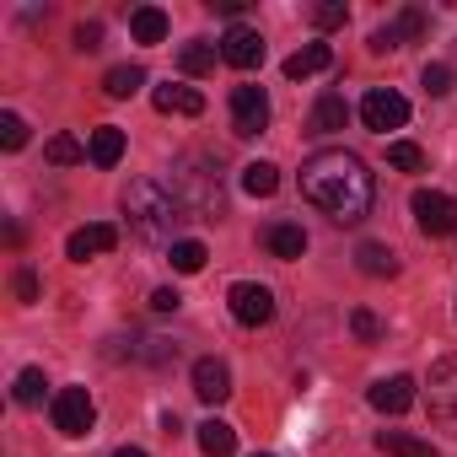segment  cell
I'll return each mask as SVG.
<instances>
[{"instance_id":"cell-26","label":"cell","mask_w":457,"mask_h":457,"mask_svg":"<svg viewBox=\"0 0 457 457\" xmlns=\"http://www.w3.org/2000/svg\"><path fill=\"white\" fill-rule=\"evenodd\" d=\"M167 259H172V270H178V275H199L210 253H204V243H194V237H183V243H172V253H167Z\"/></svg>"},{"instance_id":"cell-35","label":"cell","mask_w":457,"mask_h":457,"mask_svg":"<svg viewBox=\"0 0 457 457\" xmlns=\"http://www.w3.org/2000/svg\"><path fill=\"white\" fill-rule=\"evenodd\" d=\"M312 22L328 33V28H345V22H350V12H345V6H318V12H312Z\"/></svg>"},{"instance_id":"cell-11","label":"cell","mask_w":457,"mask_h":457,"mask_svg":"<svg viewBox=\"0 0 457 457\" xmlns=\"http://www.w3.org/2000/svg\"><path fill=\"white\" fill-rule=\"evenodd\" d=\"M194 398L199 403H226V398H232V366L215 361V355L194 361Z\"/></svg>"},{"instance_id":"cell-19","label":"cell","mask_w":457,"mask_h":457,"mask_svg":"<svg viewBox=\"0 0 457 457\" xmlns=\"http://www.w3.org/2000/svg\"><path fill=\"white\" fill-rule=\"evenodd\" d=\"M129 38H135V44H162V38H167V12H162V6L129 12Z\"/></svg>"},{"instance_id":"cell-16","label":"cell","mask_w":457,"mask_h":457,"mask_svg":"<svg viewBox=\"0 0 457 457\" xmlns=\"http://www.w3.org/2000/svg\"><path fill=\"white\" fill-rule=\"evenodd\" d=\"M355 270L371 275V280H393V275H398V253H393L387 243H361V248H355Z\"/></svg>"},{"instance_id":"cell-6","label":"cell","mask_w":457,"mask_h":457,"mask_svg":"<svg viewBox=\"0 0 457 457\" xmlns=\"http://www.w3.org/2000/svg\"><path fill=\"white\" fill-rule=\"evenodd\" d=\"M425 403H430V420L441 425H457V355H441L425 377Z\"/></svg>"},{"instance_id":"cell-3","label":"cell","mask_w":457,"mask_h":457,"mask_svg":"<svg viewBox=\"0 0 457 457\" xmlns=\"http://www.w3.org/2000/svg\"><path fill=\"white\" fill-rule=\"evenodd\" d=\"M172 199L183 204V215L188 220H220V210H226V188H220V167L215 162H204V156H183L178 167H172Z\"/></svg>"},{"instance_id":"cell-9","label":"cell","mask_w":457,"mask_h":457,"mask_svg":"<svg viewBox=\"0 0 457 457\" xmlns=\"http://www.w3.org/2000/svg\"><path fill=\"white\" fill-rule=\"evenodd\" d=\"M232 129L243 140H253V135L270 129V97H264V87H232Z\"/></svg>"},{"instance_id":"cell-1","label":"cell","mask_w":457,"mask_h":457,"mask_svg":"<svg viewBox=\"0 0 457 457\" xmlns=\"http://www.w3.org/2000/svg\"><path fill=\"white\" fill-rule=\"evenodd\" d=\"M302 199H312L328 220L355 226V220H366V210L377 199V183H371V172L355 151H318V156L302 162Z\"/></svg>"},{"instance_id":"cell-39","label":"cell","mask_w":457,"mask_h":457,"mask_svg":"<svg viewBox=\"0 0 457 457\" xmlns=\"http://www.w3.org/2000/svg\"><path fill=\"white\" fill-rule=\"evenodd\" d=\"M113 457H145V452H140V446H119Z\"/></svg>"},{"instance_id":"cell-2","label":"cell","mask_w":457,"mask_h":457,"mask_svg":"<svg viewBox=\"0 0 457 457\" xmlns=\"http://www.w3.org/2000/svg\"><path fill=\"white\" fill-rule=\"evenodd\" d=\"M124 215H129V226H135L145 243H178V237H172L178 220H188L183 204L172 199V188L156 183V178H135V183L124 188Z\"/></svg>"},{"instance_id":"cell-5","label":"cell","mask_w":457,"mask_h":457,"mask_svg":"<svg viewBox=\"0 0 457 457\" xmlns=\"http://www.w3.org/2000/svg\"><path fill=\"white\" fill-rule=\"evenodd\" d=\"M361 124H366V129H377V135L403 129V124H409V97H403V92H393V87H371V92L361 97Z\"/></svg>"},{"instance_id":"cell-17","label":"cell","mask_w":457,"mask_h":457,"mask_svg":"<svg viewBox=\"0 0 457 457\" xmlns=\"http://www.w3.org/2000/svg\"><path fill=\"white\" fill-rule=\"evenodd\" d=\"M334 65V49L328 44H302L291 60H286V76L291 81H307V76H318V71H328Z\"/></svg>"},{"instance_id":"cell-32","label":"cell","mask_w":457,"mask_h":457,"mask_svg":"<svg viewBox=\"0 0 457 457\" xmlns=\"http://www.w3.org/2000/svg\"><path fill=\"white\" fill-rule=\"evenodd\" d=\"M350 334H355L361 345H371V339H382V323H377V312H366V307H355V312H350Z\"/></svg>"},{"instance_id":"cell-21","label":"cell","mask_w":457,"mask_h":457,"mask_svg":"<svg viewBox=\"0 0 457 457\" xmlns=\"http://www.w3.org/2000/svg\"><path fill=\"white\" fill-rule=\"evenodd\" d=\"M199 452L204 457H232L237 452V430L226 425V420H204L199 425Z\"/></svg>"},{"instance_id":"cell-23","label":"cell","mask_w":457,"mask_h":457,"mask_svg":"<svg viewBox=\"0 0 457 457\" xmlns=\"http://www.w3.org/2000/svg\"><path fill=\"white\" fill-rule=\"evenodd\" d=\"M275 188H280V167H275V162H248V167H243V194L270 199Z\"/></svg>"},{"instance_id":"cell-24","label":"cell","mask_w":457,"mask_h":457,"mask_svg":"<svg viewBox=\"0 0 457 457\" xmlns=\"http://www.w3.org/2000/svg\"><path fill=\"white\" fill-rule=\"evenodd\" d=\"M377 452H387V457H436V446H430V441L403 436V430H382V436H377Z\"/></svg>"},{"instance_id":"cell-22","label":"cell","mask_w":457,"mask_h":457,"mask_svg":"<svg viewBox=\"0 0 457 457\" xmlns=\"http://www.w3.org/2000/svg\"><path fill=\"white\" fill-rule=\"evenodd\" d=\"M140 87H145V71H140V65H113V71L103 76V92H108L113 103H124V97H135Z\"/></svg>"},{"instance_id":"cell-20","label":"cell","mask_w":457,"mask_h":457,"mask_svg":"<svg viewBox=\"0 0 457 457\" xmlns=\"http://www.w3.org/2000/svg\"><path fill=\"white\" fill-rule=\"evenodd\" d=\"M87 156H92L97 167H119V156H124V129H119V124H103V129H92V145H87Z\"/></svg>"},{"instance_id":"cell-7","label":"cell","mask_w":457,"mask_h":457,"mask_svg":"<svg viewBox=\"0 0 457 457\" xmlns=\"http://www.w3.org/2000/svg\"><path fill=\"white\" fill-rule=\"evenodd\" d=\"M49 414H54V430H60V436H87V430L97 425V403H92L87 387H60Z\"/></svg>"},{"instance_id":"cell-18","label":"cell","mask_w":457,"mask_h":457,"mask_svg":"<svg viewBox=\"0 0 457 457\" xmlns=\"http://www.w3.org/2000/svg\"><path fill=\"white\" fill-rule=\"evenodd\" d=\"M345 119H350L345 97H339V92H323V97L312 103V119H307V129H312V135H334V129H345Z\"/></svg>"},{"instance_id":"cell-36","label":"cell","mask_w":457,"mask_h":457,"mask_svg":"<svg viewBox=\"0 0 457 457\" xmlns=\"http://www.w3.org/2000/svg\"><path fill=\"white\" fill-rule=\"evenodd\" d=\"M151 307H156V312H178V307H183V296H178L172 286H162V291H151Z\"/></svg>"},{"instance_id":"cell-31","label":"cell","mask_w":457,"mask_h":457,"mask_svg":"<svg viewBox=\"0 0 457 457\" xmlns=\"http://www.w3.org/2000/svg\"><path fill=\"white\" fill-rule=\"evenodd\" d=\"M420 87H425L430 97H446V92H452V65H425V71H420Z\"/></svg>"},{"instance_id":"cell-27","label":"cell","mask_w":457,"mask_h":457,"mask_svg":"<svg viewBox=\"0 0 457 457\" xmlns=\"http://www.w3.org/2000/svg\"><path fill=\"white\" fill-rule=\"evenodd\" d=\"M44 387H49V382H44V371H38V366H28V371H17L12 398H17V403H38V398H44Z\"/></svg>"},{"instance_id":"cell-4","label":"cell","mask_w":457,"mask_h":457,"mask_svg":"<svg viewBox=\"0 0 457 457\" xmlns=\"http://www.w3.org/2000/svg\"><path fill=\"white\" fill-rule=\"evenodd\" d=\"M409 210H414V220H420V232H425V237H446V232H457V199L441 194V188H414Z\"/></svg>"},{"instance_id":"cell-28","label":"cell","mask_w":457,"mask_h":457,"mask_svg":"<svg viewBox=\"0 0 457 457\" xmlns=\"http://www.w3.org/2000/svg\"><path fill=\"white\" fill-rule=\"evenodd\" d=\"M0 145H6V151L28 145V119L22 113H0Z\"/></svg>"},{"instance_id":"cell-38","label":"cell","mask_w":457,"mask_h":457,"mask_svg":"<svg viewBox=\"0 0 457 457\" xmlns=\"http://www.w3.org/2000/svg\"><path fill=\"white\" fill-rule=\"evenodd\" d=\"M210 6H215L220 17H243V0H210Z\"/></svg>"},{"instance_id":"cell-34","label":"cell","mask_w":457,"mask_h":457,"mask_svg":"<svg viewBox=\"0 0 457 457\" xmlns=\"http://www.w3.org/2000/svg\"><path fill=\"white\" fill-rule=\"evenodd\" d=\"M76 49H81V54H97V49H103V22H81V28H76Z\"/></svg>"},{"instance_id":"cell-13","label":"cell","mask_w":457,"mask_h":457,"mask_svg":"<svg viewBox=\"0 0 457 457\" xmlns=\"http://www.w3.org/2000/svg\"><path fill=\"white\" fill-rule=\"evenodd\" d=\"M366 403H371L377 414H403V409L414 403V377H382V382H371Z\"/></svg>"},{"instance_id":"cell-40","label":"cell","mask_w":457,"mask_h":457,"mask_svg":"<svg viewBox=\"0 0 457 457\" xmlns=\"http://www.w3.org/2000/svg\"><path fill=\"white\" fill-rule=\"evenodd\" d=\"M253 457H270V452H253Z\"/></svg>"},{"instance_id":"cell-14","label":"cell","mask_w":457,"mask_h":457,"mask_svg":"<svg viewBox=\"0 0 457 457\" xmlns=\"http://www.w3.org/2000/svg\"><path fill=\"white\" fill-rule=\"evenodd\" d=\"M264 248L275 253V259H302L307 253V232H302V226L296 220H275V226H264Z\"/></svg>"},{"instance_id":"cell-33","label":"cell","mask_w":457,"mask_h":457,"mask_svg":"<svg viewBox=\"0 0 457 457\" xmlns=\"http://www.w3.org/2000/svg\"><path fill=\"white\" fill-rule=\"evenodd\" d=\"M393 28H398V38L409 44V38H420V33H425V12H414V6H409V12H398V22H393Z\"/></svg>"},{"instance_id":"cell-37","label":"cell","mask_w":457,"mask_h":457,"mask_svg":"<svg viewBox=\"0 0 457 457\" xmlns=\"http://www.w3.org/2000/svg\"><path fill=\"white\" fill-rule=\"evenodd\" d=\"M17 296L22 302H38V275L33 270H17Z\"/></svg>"},{"instance_id":"cell-25","label":"cell","mask_w":457,"mask_h":457,"mask_svg":"<svg viewBox=\"0 0 457 457\" xmlns=\"http://www.w3.org/2000/svg\"><path fill=\"white\" fill-rule=\"evenodd\" d=\"M178 65H183V76H204V71H215V44H204V38H194V44H183V54H178Z\"/></svg>"},{"instance_id":"cell-12","label":"cell","mask_w":457,"mask_h":457,"mask_svg":"<svg viewBox=\"0 0 457 457\" xmlns=\"http://www.w3.org/2000/svg\"><path fill=\"white\" fill-rule=\"evenodd\" d=\"M220 60H226V65H237V71L264 65V38H259V28H232V33L220 38Z\"/></svg>"},{"instance_id":"cell-29","label":"cell","mask_w":457,"mask_h":457,"mask_svg":"<svg viewBox=\"0 0 457 457\" xmlns=\"http://www.w3.org/2000/svg\"><path fill=\"white\" fill-rule=\"evenodd\" d=\"M81 156H87V151H81L76 135H54V140H49V162H54V167H76Z\"/></svg>"},{"instance_id":"cell-8","label":"cell","mask_w":457,"mask_h":457,"mask_svg":"<svg viewBox=\"0 0 457 457\" xmlns=\"http://www.w3.org/2000/svg\"><path fill=\"white\" fill-rule=\"evenodd\" d=\"M226 302H232V318H237L243 328H264V323L275 318V291L259 286V280H237L232 291H226Z\"/></svg>"},{"instance_id":"cell-10","label":"cell","mask_w":457,"mask_h":457,"mask_svg":"<svg viewBox=\"0 0 457 457\" xmlns=\"http://www.w3.org/2000/svg\"><path fill=\"white\" fill-rule=\"evenodd\" d=\"M113 248H119V226H108V220L76 226V232L65 237V259H76V264H87V259H97V253H113Z\"/></svg>"},{"instance_id":"cell-15","label":"cell","mask_w":457,"mask_h":457,"mask_svg":"<svg viewBox=\"0 0 457 457\" xmlns=\"http://www.w3.org/2000/svg\"><path fill=\"white\" fill-rule=\"evenodd\" d=\"M151 103H156V113H183V119H194V113H204V97L194 92V87H156L151 92Z\"/></svg>"},{"instance_id":"cell-30","label":"cell","mask_w":457,"mask_h":457,"mask_svg":"<svg viewBox=\"0 0 457 457\" xmlns=\"http://www.w3.org/2000/svg\"><path fill=\"white\" fill-rule=\"evenodd\" d=\"M387 162L403 167V172H420V167H425V151H420L414 140H393V145H387Z\"/></svg>"}]
</instances>
